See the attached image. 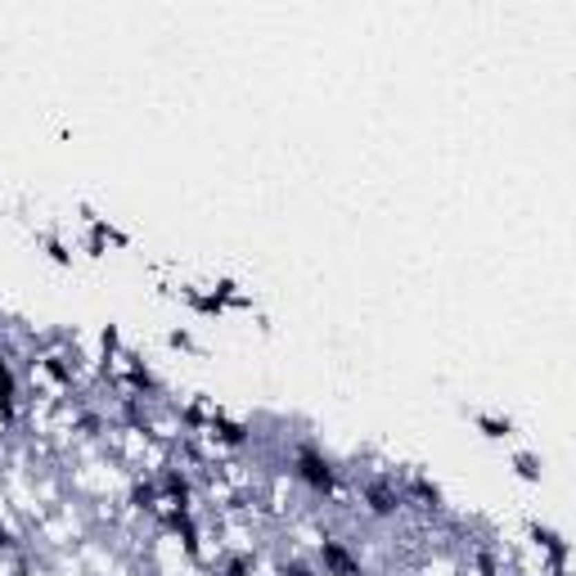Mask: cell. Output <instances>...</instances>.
<instances>
[{
  "instance_id": "1",
  "label": "cell",
  "mask_w": 576,
  "mask_h": 576,
  "mask_svg": "<svg viewBox=\"0 0 576 576\" xmlns=\"http://www.w3.org/2000/svg\"><path fill=\"white\" fill-rule=\"evenodd\" d=\"M513 464H518L522 482H540V459H536V455H513Z\"/></svg>"
},
{
  "instance_id": "2",
  "label": "cell",
  "mask_w": 576,
  "mask_h": 576,
  "mask_svg": "<svg viewBox=\"0 0 576 576\" xmlns=\"http://www.w3.org/2000/svg\"><path fill=\"white\" fill-rule=\"evenodd\" d=\"M477 424H482V428H486V437H495V441L513 433V424H509V419H491V415H477Z\"/></svg>"
},
{
  "instance_id": "3",
  "label": "cell",
  "mask_w": 576,
  "mask_h": 576,
  "mask_svg": "<svg viewBox=\"0 0 576 576\" xmlns=\"http://www.w3.org/2000/svg\"><path fill=\"white\" fill-rule=\"evenodd\" d=\"M167 342H171V347H176V351H199V342L189 338V333H185V329H176V333H171V338H167Z\"/></svg>"
}]
</instances>
